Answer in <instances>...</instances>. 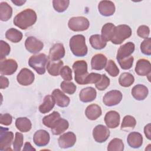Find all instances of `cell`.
Masks as SVG:
<instances>
[{"label": "cell", "mask_w": 151, "mask_h": 151, "mask_svg": "<svg viewBox=\"0 0 151 151\" xmlns=\"http://www.w3.org/2000/svg\"><path fill=\"white\" fill-rule=\"evenodd\" d=\"M36 12L32 9L28 8L23 10L14 17V24L21 29H26L32 26L37 21Z\"/></svg>", "instance_id": "cell-1"}, {"label": "cell", "mask_w": 151, "mask_h": 151, "mask_svg": "<svg viewBox=\"0 0 151 151\" xmlns=\"http://www.w3.org/2000/svg\"><path fill=\"white\" fill-rule=\"evenodd\" d=\"M70 48L76 57H84L88 52L85 37L81 34L73 35L69 41Z\"/></svg>", "instance_id": "cell-2"}, {"label": "cell", "mask_w": 151, "mask_h": 151, "mask_svg": "<svg viewBox=\"0 0 151 151\" xmlns=\"http://www.w3.org/2000/svg\"><path fill=\"white\" fill-rule=\"evenodd\" d=\"M48 63L47 56L44 53L33 55L28 60V65L38 74L42 75L45 73V67Z\"/></svg>", "instance_id": "cell-3"}, {"label": "cell", "mask_w": 151, "mask_h": 151, "mask_svg": "<svg viewBox=\"0 0 151 151\" xmlns=\"http://www.w3.org/2000/svg\"><path fill=\"white\" fill-rule=\"evenodd\" d=\"M73 69L74 72V79L76 83L80 85L86 84V79L88 75L87 63L84 60H78L74 63Z\"/></svg>", "instance_id": "cell-4"}, {"label": "cell", "mask_w": 151, "mask_h": 151, "mask_svg": "<svg viewBox=\"0 0 151 151\" xmlns=\"http://www.w3.org/2000/svg\"><path fill=\"white\" fill-rule=\"evenodd\" d=\"M132 29L129 25L126 24L117 25L116 27L114 35L111 41L114 44H121L132 35Z\"/></svg>", "instance_id": "cell-5"}, {"label": "cell", "mask_w": 151, "mask_h": 151, "mask_svg": "<svg viewBox=\"0 0 151 151\" xmlns=\"http://www.w3.org/2000/svg\"><path fill=\"white\" fill-rule=\"evenodd\" d=\"M68 26L69 28L73 31H84L89 28L90 22L86 17H74L69 19Z\"/></svg>", "instance_id": "cell-6"}, {"label": "cell", "mask_w": 151, "mask_h": 151, "mask_svg": "<svg viewBox=\"0 0 151 151\" xmlns=\"http://www.w3.org/2000/svg\"><path fill=\"white\" fill-rule=\"evenodd\" d=\"M14 139V133L8 128L0 127V150H11V146Z\"/></svg>", "instance_id": "cell-7"}, {"label": "cell", "mask_w": 151, "mask_h": 151, "mask_svg": "<svg viewBox=\"0 0 151 151\" xmlns=\"http://www.w3.org/2000/svg\"><path fill=\"white\" fill-rule=\"evenodd\" d=\"M123 95L121 91L117 90H113L107 92L103 98V103L109 107L118 104L122 99Z\"/></svg>", "instance_id": "cell-8"}, {"label": "cell", "mask_w": 151, "mask_h": 151, "mask_svg": "<svg viewBox=\"0 0 151 151\" xmlns=\"http://www.w3.org/2000/svg\"><path fill=\"white\" fill-rule=\"evenodd\" d=\"M109 128L103 124L97 125L93 130V136L94 140L97 143L106 142L110 136Z\"/></svg>", "instance_id": "cell-9"}, {"label": "cell", "mask_w": 151, "mask_h": 151, "mask_svg": "<svg viewBox=\"0 0 151 151\" xmlns=\"http://www.w3.org/2000/svg\"><path fill=\"white\" fill-rule=\"evenodd\" d=\"M35 76L32 71L27 68L21 70L17 76L18 83L24 86L31 85L34 81Z\"/></svg>", "instance_id": "cell-10"}, {"label": "cell", "mask_w": 151, "mask_h": 151, "mask_svg": "<svg viewBox=\"0 0 151 151\" xmlns=\"http://www.w3.org/2000/svg\"><path fill=\"white\" fill-rule=\"evenodd\" d=\"M25 47L27 50L32 54H37L44 48L43 42L35 37H28L25 41Z\"/></svg>", "instance_id": "cell-11"}, {"label": "cell", "mask_w": 151, "mask_h": 151, "mask_svg": "<svg viewBox=\"0 0 151 151\" xmlns=\"http://www.w3.org/2000/svg\"><path fill=\"white\" fill-rule=\"evenodd\" d=\"M18 68V64L15 60L7 59L0 63V72L2 75H12Z\"/></svg>", "instance_id": "cell-12"}, {"label": "cell", "mask_w": 151, "mask_h": 151, "mask_svg": "<svg viewBox=\"0 0 151 151\" xmlns=\"http://www.w3.org/2000/svg\"><path fill=\"white\" fill-rule=\"evenodd\" d=\"M58 142L61 148L67 149L71 147L76 142V136L72 132H66L59 137Z\"/></svg>", "instance_id": "cell-13"}, {"label": "cell", "mask_w": 151, "mask_h": 151, "mask_svg": "<svg viewBox=\"0 0 151 151\" xmlns=\"http://www.w3.org/2000/svg\"><path fill=\"white\" fill-rule=\"evenodd\" d=\"M151 64L150 62L146 59H139L136 64L135 72L140 76H146L150 74Z\"/></svg>", "instance_id": "cell-14"}, {"label": "cell", "mask_w": 151, "mask_h": 151, "mask_svg": "<svg viewBox=\"0 0 151 151\" xmlns=\"http://www.w3.org/2000/svg\"><path fill=\"white\" fill-rule=\"evenodd\" d=\"M65 48L63 44H54L50 48L48 58L51 61H59L65 55Z\"/></svg>", "instance_id": "cell-15"}, {"label": "cell", "mask_w": 151, "mask_h": 151, "mask_svg": "<svg viewBox=\"0 0 151 151\" xmlns=\"http://www.w3.org/2000/svg\"><path fill=\"white\" fill-rule=\"evenodd\" d=\"M120 114L114 110L107 111L104 116V122L108 128L114 129L117 127L120 124Z\"/></svg>", "instance_id": "cell-16"}, {"label": "cell", "mask_w": 151, "mask_h": 151, "mask_svg": "<svg viewBox=\"0 0 151 151\" xmlns=\"http://www.w3.org/2000/svg\"><path fill=\"white\" fill-rule=\"evenodd\" d=\"M50 140V136L48 132L45 130H38L36 131L33 136L34 143L39 147L47 145Z\"/></svg>", "instance_id": "cell-17"}, {"label": "cell", "mask_w": 151, "mask_h": 151, "mask_svg": "<svg viewBox=\"0 0 151 151\" xmlns=\"http://www.w3.org/2000/svg\"><path fill=\"white\" fill-rule=\"evenodd\" d=\"M98 10L100 14L104 17H110L115 12L114 4L110 1H101L98 5Z\"/></svg>", "instance_id": "cell-18"}, {"label": "cell", "mask_w": 151, "mask_h": 151, "mask_svg": "<svg viewBox=\"0 0 151 151\" xmlns=\"http://www.w3.org/2000/svg\"><path fill=\"white\" fill-rule=\"evenodd\" d=\"M135 49L134 44L132 42H128L121 45L116 55L117 60L123 59L124 58L129 57L131 56V54H133Z\"/></svg>", "instance_id": "cell-19"}, {"label": "cell", "mask_w": 151, "mask_h": 151, "mask_svg": "<svg viewBox=\"0 0 151 151\" xmlns=\"http://www.w3.org/2000/svg\"><path fill=\"white\" fill-rule=\"evenodd\" d=\"M51 95L54 97L55 104L60 107H67L70 102V98L58 88L54 89L52 92Z\"/></svg>", "instance_id": "cell-20"}, {"label": "cell", "mask_w": 151, "mask_h": 151, "mask_svg": "<svg viewBox=\"0 0 151 151\" xmlns=\"http://www.w3.org/2000/svg\"><path fill=\"white\" fill-rule=\"evenodd\" d=\"M97 96L96 89L92 87H87L83 88L79 94L80 101L83 103H88L95 100Z\"/></svg>", "instance_id": "cell-21"}, {"label": "cell", "mask_w": 151, "mask_h": 151, "mask_svg": "<svg viewBox=\"0 0 151 151\" xmlns=\"http://www.w3.org/2000/svg\"><path fill=\"white\" fill-rule=\"evenodd\" d=\"M107 58L103 54H96L91 58V66L93 70H101L105 68Z\"/></svg>", "instance_id": "cell-22"}, {"label": "cell", "mask_w": 151, "mask_h": 151, "mask_svg": "<svg viewBox=\"0 0 151 151\" xmlns=\"http://www.w3.org/2000/svg\"><path fill=\"white\" fill-rule=\"evenodd\" d=\"M132 96L137 100L141 101L145 100L148 96V88L143 84H137L134 86L131 91Z\"/></svg>", "instance_id": "cell-23"}, {"label": "cell", "mask_w": 151, "mask_h": 151, "mask_svg": "<svg viewBox=\"0 0 151 151\" xmlns=\"http://www.w3.org/2000/svg\"><path fill=\"white\" fill-rule=\"evenodd\" d=\"M127 142L132 148H139L143 144L142 135L137 132H130L127 136Z\"/></svg>", "instance_id": "cell-24"}, {"label": "cell", "mask_w": 151, "mask_h": 151, "mask_svg": "<svg viewBox=\"0 0 151 151\" xmlns=\"http://www.w3.org/2000/svg\"><path fill=\"white\" fill-rule=\"evenodd\" d=\"M102 111L100 106L96 104H91L88 106L85 110L87 118L90 120H95L101 116Z\"/></svg>", "instance_id": "cell-25"}, {"label": "cell", "mask_w": 151, "mask_h": 151, "mask_svg": "<svg viewBox=\"0 0 151 151\" xmlns=\"http://www.w3.org/2000/svg\"><path fill=\"white\" fill-rule=\"evenodd\" d=\"M63 62L59 61H48L47 64V70L48 73L52 76H58L60 73V70L63 67Z\"/></svg>", "instance_id": "cell-26"}, {"label": "cell", "mask_w": 151, "mask_h": 151, "mask_svg": "<svg viewBox=\"0 0 151 151\" xmlns=\"http://www.w3.org/2000/svg\"><path fill=\"white\" fill-rule=\"evenodd\" d=\"M55 104V100L52 95H47L44 98L42 103L39 106V111L42 113H49L54 107Z\"/></svg>", "instance_id": "cell-27"}, {"label": "cell", "mask_w": 151, "mask_h": 151, "mask_svg": "<svg viewBox=\"0 0 151 151\" xmlns=\"http://www.w3.org/2000/svg\"><path fill=\"white\" fill-rule=\"evenodd\" d=\"M69 127L68 122L63 118L59 119L51 129V132L54 135H60L64 133Z\"/></svg>", "instance_id": "cell-28"}, {"label": "cell", "mask_w": 151, "mask_h": 151, "mask_svg": "<svg viewBox=\"0 0 151 151\" xmlns=\"http://www.w3.org/2000/svg\"><path fill=\"white\" fill-rule=\"evenodd\" d=\"M116 26L111 23L105 24L101 28V37L106 41H111L114 37Z\"/></svg>", "instance_id": "cell-29"}, {"label": "cell", "mask_w": 151, "mask_h": 151, "mask_svg": "<svg viewBox=\"0 0 151 151\" xmlns=\"http://www.w3.org/2000/svg\"><path fill=\"white\" fill-rule=\"evenodd\" d=\"M15 126L21 132L26 133L31 129L32 123L27 117H18L15 120Z\"/></svg>", "instance_id": "cell-30"}, {"label": "cell", "mask_w": 151, "mask_h": 151, "mask_svg": "<svg viewBox=\"0 0 151 151\" xmlns=\"http://www.w3.org/2000/svg\"><path fill=\"white\" fill-rule=\"evenodd\" d=\"M12 15V7L6 2L0 3V19L2 21L9 20Z\"/></svg>", "instance_id": "cell-31"}, {"label": "cell", "mask_w": 151, "mask_h": 151, "mask_svg": "<svg viewBox=\"0 0 151 151\" xmlns=\"http://www.w3.org/2000/svg\"><path fill=\"white\" fill-rule=\"evenodd\" d=\"M89 41L91 47L96 50H101L107 45V42L99 34L92 35L89 38Z\"/></svg>", "instance_id": "cell-32"}, {"label": "cell", "mask_w": 151, "mask_h": 151, "mask_svg": "<svg viewBox=\"0 0 151 151\" xmlns=\"http://www.w3.org/2000/svg\"><path fill=\"white\" fill-rule=\"evenodd\" d=\"M22 33L19 30L11 28L8 29L5 33L6 38L14 43L19 42L22 38Z\"/></svg>", "instance_id": "cell-33"}, {"label": "cell", "mask_w": 151, "mask_h": 151, "mask_svg": "<svg viewBox=\"0 0 151 151\" xmlns=\"http://www.w3.org/2000/svg\"><path fill=\"white\" fill-rule=\"evenodd\" d=\"M61 118L60 114L56 111H54L51 114L45 116L42 119V123L46 127L52 128L56 122Z\"/></svg>", "instance_id": "cell-34"}, {"label": "cell", "mask_w": 151, "mask_h": 151, "mask_svg": "<svg viewBox=\"0 0 151 151\" xmlns=\"http://www.w3.org/2000/svg\"><path fill=\"white\" fill-rule=\"evenodd\" d=\"M136 124V121L134 117L130 115H126L124 117L121 124V130L129 131L134 128Z\"/></svg>", "instance_id": "cell-35"}, {"label": "cell", "mask_w": 151, "mask_h": 151, "mask_svg": "<svg viewBox=\"0 0 151 151\" xmlns=\"http://www.w3.org/2000/svg\"><path fill=\"white\" fill-rule=\"evenodd\" d=\"M134 81V76L130 73L124 72L121 74L119 78V84L124 87H130Z\"/></svg>", "instance_id": "cell-36"}, {"label": "cell", "mask_w": 151, "mask_h": 151, "mask_svg": "<svg viewBox=\"0 0 151 151\" xmlns=\"http://www.w3.org/2000/svg\"><path fill=\"white\" fill-rule=\"evenodd\" d=\"M124 147V143L122 140L119 138H114L110 142L107 149L109 151H123Z\"/></svg>", "instance_id": "cell-37"}, {"label": "cell", "mask_w": 151, "mask_h": 151, "mask_svg": "<svg viewBox=\"0 0 151 151\" xmlns=\"http://www.w3.org/2000/svg\"><path fill=\"white\" fill-rule=\"evenodd\" d=\"M105 70L111 77H117L119 74V69L114 61L112 60L107 61L105 67Z\"/></svg>", "instance_id": "cell-38"}, {"label": "cell", "mask_w": 151, "mask_h": 151, "mask_svg": "<svg viewBox=\"0 0 151 151\" xmlns=\"http://www.w3.org/2000/svg\"><path fill=\"white\" fill-rule=\"evenodd\" d=\"M70 1L68 0H54L52 1V5L58 12H64L68 7Z\"/></svg>", "instance_id": "cell-39"}, {"label": "cell", "mask_w": 151, "mask_h": 151, "mask_svg": "<svg viewBox=\"0 0 151 151\" xmlns=\"http://www.w3.org/2000/svg\"><path fill=\"white\" fill-rule=\"evenodd\" d=\"M60 87L64 93L69 94H73L77 89V87L74 83L67 81H62L60 84Z\"/></svg>", "instance_id": "cell-40"}, {"label": "cell", "mask_w": 151, "mask_h": 151, "mask_svg": "<svg viewBox=\"0 0 151 151\" xmlns=\"http://www.w3.org/2000/svg\"><path fill=\"white\" fill-rule=\"evenodd\" d=\"M110 79L106 74H102L100 80L96 83V87L100 91H103L106 90L110 85Z\"/></svg>", "instance_id": "cell-41"}, {"label": "cell", "mask_w": 151, "mask_h": 151, "mask_svg": "<svg viewBox=\"0 0 151 151\" xmlns=\"http://www.w3.org/2000/svg\"><path fill=\"white\" fill-rule=\"evenodd\" d=\"M24 136L21 133L16 132L14 140L13 141V149L15 151H20L23 146Z\"/></svg>", "instance_id": "cell-42"}, {"label": "cell", "mask_w": 151, "mask_h": 151, "mask_svg": "<svg viewBox=\"0 0 151 151\" xmlns=\"http://www.w3.org/2000/svg\"><path fill=\"white\" fill-rule=\"evenodd\" d=\"M11 48L9 45L3 40L0 41V59L2 61L5 59L6 56L10 53Z\"/></svg>", "instance_id": "cell-43"}, {"label": "cell", "mask_w": 151, "mask_h": 151, "mask_svg": "<svg viewBox=\"0 0 151 151\" xmlns=\"http://www.w3.org/2000/svg\"><path fill=\"white\" fill-rule=\"evenodd\" d=\"M142 52L147 55H151V38L148 37L144 40L140 44Z\"/></svg>", "instance_id": "cell-44"}, {"label": "cell", "mask_w": 151, "mask_h": 151, "mask_svg": "<svg viewBox=\"0 0 151 151\" xmlns=\"http://www.w3.org/2000/svg\"><path fill=\"white\" fill-rule=\"evenodd\" d=\"M133 61L134 58L132 56L117 60L120 67L123 70H129L131 68L133 64Z\"/></svg>", "instance_id": "cell-45"}, {"label": "cell", "mask_w": 151, "mask_h": 151, "mask_svg": "<svg viewBox=\"0 0 151 151\" xmlns=\"http://www.w3.org/2000/svg\"><path fill=\"white\" fill-rule=\"evenodd\" d=\"M61 78L64 80L67 81H70L72 80L73 76H72V70L68 66H63L61 70L60 73Z\"/></svg>", "instance_id": "cell-46"}, {"label": "cell", "mask_w": 151, "mask_h": 151, "mask_svg": "<svg viewBox=\"0 0 151 151\" xmlns=\"http://www.w3.org/2000/svg\"><path fill=\"white\" fill-rule=\"evenodd\" d=\"M137 34L138 36L141 37L142 38L146 39L148 38L150 34L149 27L145 25H142L139 26L137 30Z\"/></svg>", "instance_id": "cell-47"}, {"label": "cell", "mask_w": 151, "mask_h": 151, "mask_svg": "<svg viewBox=\"0 0 151 151\" xmlns=\"http://www.w3.org/2000/svg\"><path fill=\"white\" fill-rule=\"evenodd\" d=\"M101 75L99 73H91L88 74L86 79V84H96L101 78Z\"/></svg>", "instance_id": "cell-48"}, {"label": "cell", "mask_w": 151, "mask_h": 151, "mask_svg": "<svg viewBox=\"0 0 151 151\" xmlns=\"http://www.w3.org/2000/svg\"><path fill=\"white\" fill-rule=\"evenodd\" d=\"M12 117L9 113L0 114V123L4 126H9L12 123Z\"/></svg>", "instance_id": "cell-49"}, {"label": "cell", "mask_w": 151, "mask_h": 151, "mask_svg": "<svg viewBox=\"0 0 151 151\" xmlns=\"http://www.w3.org/2000/svg\"><path fill=\"white\" fill-rule=\"evenodd\" d=\"M9 80L8 79L3 76H1L0 77V88L1 89H4L7 88L9 86Z\"/></svg>", "instance_id": "cell-50"}, {"label": "cell", "mask_w": 151, "mask_h": 151, "mask_svg": "<svg viewBox=\"0 0 151 151\" xmlns=\"http://www.w3.org/2000/svg\"><path fill=\"white\" fill-rule=\"evenodd\" d=\"M144 133L146 137L149 139H151V133H150V123H148L144 127Z\"/></svg>", "instance_id": "cell-51"}, {"label": "cell", "mask_w": 151, "mask_h": 151, "mask_svg": "<svg viewBox=\"0 0 151 151\" xmlns=\"http://www.w3.org/2000/svg\"><path fill=\"white\" fill-rule=\"evenodd\" d=\"M23 150H35V149H34L31 143L29 142H26L24 145V147L23 149Z\"/></svg>", "instance_id": "cell-52"}, {"label": "cell", "mask_w": 151, "mask_h": 151, "mask_svg": "<svg viewBox=\"0 0 151 151\" xmlns=\"http://www.w3.org/2000/svg\"><path fill=\"white\" fill-rule=\"evenodd\" d=\"M26 2V1H18V0H12V2L14 3V4H15V5L17 6H21L25 2Z\"/></svg>", "instance_id": "cell-53"}]
</instances>
